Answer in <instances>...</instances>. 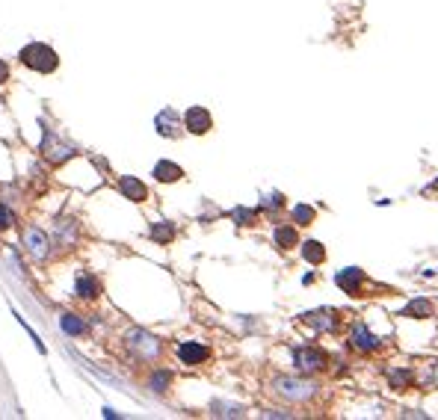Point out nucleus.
Masks as SVG:
<instances>
[{"label": "nucleus", "instance_id": "1", "mask_svg": "<svg viewBox=\"0 0 438 420\" xmlns=\"http://www.w3.org/2000/svg\"><path fill=\"white\" fill-rule=\"evenodd\" d=\"M18 59L27 65V68H33V72L39 74H48V72H54V68L59 65V56L54 48H48L42 42H33V45H27L21 48V54H18Z\"/></svg>", "mask_w": 438, "mask_h": 420}, {"label": "nucleus", "instance_id": "2", "mask_svg": "<svg viewBox=\"0 0 438 420\" xmlns=\"http://www.w3.org/2000/svg\"><path fill=\"white\" fill-rule=\"evenodd\" d=\"M24 246H27V252L33 255L36 261H45L48 252H51V240H48V234L42 231V228H36V225L24 228Z\"/></svg>", "mask_w": 438, "mask_h": 420}, {"label": "nucleus", "instance_id": "3", "mask_svg": "<svg viewBox=\"0 0 438 420\" xmlns=\"http://www.w3.org/2000/svg\"><path fill=\"white\" fill-rule=\"evenodd\" d=\"M127 346H131L136 355H143V358H154L157 353H160V344H157L152 335H145V332H131V335H127Z\"/></svg>", "mask_w": 438, "mask_h": 420}, {"label": "nucleus", "instance_id": "4", "mask_svg": "<svg viewBox=\"0 0 438 420\" xmlns=\"http://www.w3.org/2000/svg\"><path fill=\"white\" fill-rule=\"evenodd\" d=\"M184 125H187V131H190V134H207V131H211V125H213V118H211L207 109L190 107V109H187V116H184Z\"/></svg>", "mask_w": 438, "mask_h": 420}, {"label": "nucleus", "instance_id": "5", "mask_svg": "<svg viewBox=\"0 0 438 420\" xmlns=\"http://www.w3.org/2000/svg\"><path fill=\"white\" fill-rule=\"evenodd\" d=\"M323 361H326V355L320 353V349H308V346L296 349V370H300V373H311V370H320Z\"/></svg>", "mask_w": 438, "mask_h": 420}, {"label": "nucleus", "instance_id": "6", "mask_svg": "<svg viewBox=\"0 0 438 420\" xmlns=\"http://www.w3.org/2000/svg\"><path fill=\"white\" fill-rule=\"evenodd\" d=\"M42 148H45V157L51 160V163H65V160L74 154L68 145L56 143V139H54V134H45V143H42Z\"/></svg>", "mask_w": 438, "mask_h": 420}, {"label": "nucleus", "instance_id": "7", "mask_svg": "<svg viewBox=\"0 0 438 420\" xmlns=\"http://www.w3.org/2000/svg\"><path fill=\"white\" fill-rule=\"evenodd\" d=\"M154 125H157V134H163L169 139H175L178 134H181V127H178V125H181V118H178L175 109H163V113L157 116Z\"/></svg>", "mask_w": 438, "mask_h": 420}, {"label": "nucleus", "instance_id": "8", "mask_svg": "<svg viewBox=\"0 0 438 420\" xmlns=\"http://www.w3.org/2000/svg\"><path fill=\"white\" fill-rule=\"evenodd\" d=\"M118 189H122V196H125V198H131V202H145V198H148L145 184H143V181H136V178H131V175L118 181Z\"/></svg>", "mask_w": 438, "mask_h": 420}, {"label": "nucleus", "instance_id": "9", "mask_svg": "<svg viewBox=\"0 0 438 420\" xmlns=\"http://www.w3.org/2000/svg\"><path fill=\"white\" fill-rule=\"evenodd\" d=\"M178 358H181L184 364H202L207 358V349L202 344H181L178 346Z\"/></svg>", "mask_w": 438, "mask_h": 420}, {"label": "nucleus", "instance_id": "10", "mask_svg": "<svg viewBox=\"0 0 438 420\" xmlns=\"http://www.w3.org/2000/svg\"><path fill=\"white\" fill-rule=\"evenodd\" d=\"M337 284H341L346 293H358V284L364 282V275H362V269H344V273H337V278H335Z\"/></svg>", "mask_w": 438, "mask_h": 420}, {"label": "nucleus", "instance_id": "11", "mask_svg": "<svg viewBox=\"0 0 438 420\" xmlns=\"http://www.w3.org/2000/svg\"><path fill=\"white\" fill-rule=\"evenodd\" d=\"M184 172H181V166H175V163H157L154 166V178L157 181H163V184H172V181H178V178H181Z\"/></svg>", "mask_w": 438, "mask_h": 420}, {"label": "nucleus", "instance_id": "12", "mask_svg": "<svg viewBox=\"0 0 438 420\" xmlns=\"http://www.w3.org/2000/svg\"><path fill=\"white\" fill-rule=\"evenodd\" d=\"M98 282L89 273H77V296H83V299H95L98 296Z\"/></svg>", "mask_w": 438, "mask_h": 420}, {"label": "nucleus", "instance_id": "13", "mask_svg": "<svg viewBox=\"0 0 438 420\" xmlns=\"http://www.w3.org/2000/svg\"><path fill=\"white\" fill-rule=\"evenodd\" d=\"M353 346L362 349V353H367V349H376V337L367 332L364 326H355L353 328Z\"/></svg>", "mask_w": 438, "mask_h": 420}, {"label": "nucleus", "instance_id": "14", "mask_svg": "<svg viewBox=\"0 0 438 420\" xmlns=\"http://www.w3.org/2000/svg\"><path fill=\"white\" fill-rule=\"evenodd\" d=\"M305 319H308L311 326L323 328V332H328V328H335V317H332V311H314V314H308Z\"/></svg>", "mask_w": 438, "mask_h": 420}, {"label": "nucleus", "instance_id": "15", "mask_svg": "<svg viewBox=\"0 0 438 420\" xmlns=\"http://www.w3.org/2000/svg\"><path fill=\"white\" fill-rule=\"evenodd\" d=\"M59 326H63V332H65V335H83V332H86L83 319H77L74 314H63V319H59Z\"/></svg>", "mask_w": 438, "mask_h": 420}, {"label": "nucleus", "instance_id": "16", "mask_svg": "<svg viewBox=\"0 0 438 420\" xmlns=\"http://www.w3.org/2000/svg\"><path fill=\"white\" fill-rule=\"evenodd\" d=\"M302 255H305V258H308V261H311V264H320L323 258H326L323 246H320V243H314V240H311V243H305V246H302Z\"/></svg>", "mask_w": 438, "mask_h": 420}, {"label": "nucleus", "instance_id": "17", "mask_svg": "<svg viewBox=\"0 0 438 420\" xmlns=\"http://www.w3.org/2000/svg\"><path fill=\"white\" fill-rule=\"evenodd\" d=\"M275 240H278V243H282L284 249H291V246H296V231H293V228H278Z\"/></svg>", "mask_w": 438, "mask_h": 420}, {"label": "nucleus", "instance_id": "18", "mask_svg": "<svg viewBox=\"0 0 438 420\" xmlns=\"http://www.w3.org/2000/svg\"><path fill=\"white\" fill-rule=\"evenodd\" d=\"M152 237L157 240V243H169V240H172V225H166V222L154 225L152 228Z\"/></svg>", "mask_w": 438, "mask_h": 420}, {"label": "nucleus", "instance_id": "19", "mask_svg": "<svg viewBox=\"0 0 438 420\" xmlns=\"http://www.w3.org/2000/svg\"><path fill=\"white\" fill-rule=\"evenodd\" d=\"M293 219H300V225H308L314 219V210L311 207H296L293 210Z\"/></svg>", "mask_w": 438, "mask_h": 420}, {"label": "nucleus", "instance_id": "20", "mask_svg": "<svg viewBox=\"0 0 438 420\" xmlns=\"http://www.w3.org/2000/svg\"><path fill=\"white\" fill-rule=\"evenodd\" d=\"M15 222V216H12V210H9L6 204H0V228H9Z\"/></svg>", "mask_w": 438, "mask_h": 420}, {"label": "nucleus", "instance_id": "21", "mask_svg": "<svg viewBox=\"0 0 438 420\" xmlns=\"http://www.w3.org/2000/svg\"><path fill=\"white\" fill-rule=\"evenodd\" d=\"M152 385H154V391H163V385H169V373H154Z\"/></svg>", "mask_w": 438, "mask_h": 420}, {"label": "nucleus", "instance_id": "22", "mask_svg": "<svg viewBox=\"0 0 438 420\" xmlns=\"http://www.w3.org/2000/svg\"><path fill=\"white\" fill-rule=\"evenodd\" d=\"M409 311H412V314H415V311H417V314H430V302H412Z\"/></svg>", "mask_w": 438, "mask_h": 420}, {"label": "nucleus", "instance_id": "23", "mask_svg": "<svg viewBox=\"0 0 438 420\" xmlns=\"http://www.w3.org/2000/svg\"><path fill=\"white\" fill-rule=\"evenodd\" d=\"M278 204H282V202H278V196H267L264 198V207H278Z\"/></svg>", "mask_w": 438, "mask_h": 420}, {"label": "nucleus", "instance_id": "24", "mask_svg": "<svg viewBox=\"0 0 438 420\" xmlns=\"http://www.w3.org/2000/svg\"><path fill=\"white\" fill-rule=\"evenodd\" d=\"M9 77V68H6V63H0V83Z\"/></svg>", "mask_w": 438, "mask_h": 420}, {"label": "nucleus", "instance_id": "25", "mask_svg": "<svg viewBox=\"0 0 438 420\" xmlns=\"http://www.w3.org/2000/svg\"><path fill=\"white\" fill-rule=\"evenodd\" d=\"M435 187H438V181H435Z\"/></svg>", "mask_w": 438, "mask_h": 420}]
</instances>
